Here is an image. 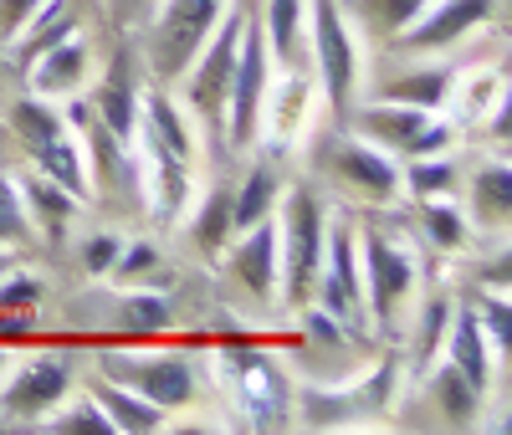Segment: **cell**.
I'll return each mask as SVG.
<instances>
[{"mask_svg":"<svg viewBox=\"0 0 512 435\" xmlns=\"http://www.w3.org/2000/svg\"><path fill=\"white\" fill-rule=\"evenodd\" d=\"M118 323L134 338H154L175 323V308H169V297H159V292H128L118 302Z\"/></svg>","mask_w":512,"mask_h":435,"instance_id":"4dcf8cb0","label":"cell"},{"mask_svg":"<svg viewBox=\"0 0 512 435\" xmlns=\"http://www.w3.org/2000/svg\"><path fill=\"white\" fill-rule=\"evenodd\" d=\"M31 215H26V200H21V185L0 174V246H21L31 241Z\"/></svg>","mask_w":512,"mask_h":435,"instance_id":"836d02e7","label":"cell"},{"mask_svg":"<svg viewBox=\"0 0 512 435\" xmlns=\"http://www.w3.org/2000/svg\"><path fill=\"white\" fill-rule=\"evenodd\" d=\"M47 430H57V435H118L113 420L103 415V405H98L93 395L77 400L67 415H47Z\"/></svg>","mask_w":512,"mask_h":435,"instance_id":"e575fe53","label":"cell"},{"mask_svg":"<svg viewBox=\"0 0 512 435\" xmlns=\"http://www.w3.org/2000/svg\"><path fill=\"white\" fill-rule=\"evenodd\" d=\"M262 41L282 67H292V72L303 67L308 62V0H267Z\"/></svg>","mask_w":512,"mask_h":435,"instance_id":"ac0fdd59","label":"cell"},{"mask_svg":"<svg viewBox=\"0 0 512 435\" xmlns=\"http://www.w3.org/2000/svg\"><path fill=\"white\" fill-rule=\"evenodd\" d=\"M16 36H21L16 57H21V67H31L41 52H52V47H62L67 36H77V11H72V0H41L36 16H31Z\"/></svg>","mask_w":512,"mask_h":435,"instance_id":"44dd1931","label":"cell"},{"mask_svg":"<svg viewBox=\"0 0 512 435\" xmlns=\"http://www.w3.org/2000/svg\"><path fill=\"white\" fill-rule=\"evenodd\" d=\"M451 93H456V72H451V67H420V72H400L395 82H384L379 98L410 103V108H431V113H436Z\"/></svg>","mask_w":512,"mask_h":435,"instance_id":"484cf974","label":"cell"},{"mask_svg":"<svg viewBox=\"0 0 512 435\" xmlns=\"http://www.w3.org/2000/svg\"><path fill=\"white\" fill-rule=\"evenodd\" d=\"M226 374L236 379L241 389V410L256 430H277L287 425L292 415V395H287V374L262 354V348H251V343H236L226 348Z\"/></svg>","mask_w":512,"mask_h":435,"instance_id":"52a82bcc","label":"cell"},{"mask_svg":"<svg viewBox=\"0 0 512 435\" xmlns=\"http://www.w3.org/2000/svg\"><path fill=\"white\" fill-rule=\"evenodd\" d=\"M477 323H482V333H487V343H497V354L507 359V338H512V313H507V292L497 287V292H487L482 302H477Z\"/></svg>","mask_w":512,"mask_h":435,"instance_id":"74e56055","label":"cell"},{"mask_svg":"<svg viewBox=\"0 0 512 435\" xmlns=\"http://www.w3.org/2000/svg\"><path fill=\"white\" fill-rule=\"evenodd\" d=\"M272 205H277V174L272 169H251L246 185L231 195V236L256 226V221H267Z\"/></svg>","mask_w":512,"mask_h":435,"instance_id":"f1b7e54d","label":"cell"},{"mask_svg":"<svg viewBox=\"0 0 512 435\" xmlns=\"http://www.w3.org/2000/svg\"><path fill=\"white\" fill-rule=\"evenodd\" d=\"M277 236L287 241V246H277V251H282L277 292L303 308V302H313V282H318V267H323V236H328L323 200H318L313 190H292L287 205H282Z\"/></svg>","mask_w":512,"mask_h":435,"instance_id":"6da1fadb","label":"cell"},{"mask_svg":"<svg viewBox=\"0 0 512 435\" xmlns=\"http://www.w3.org/2000/svg\"><path fill=\"white\" fill-rule=\"evenodd\" d=\"M359 139H369L384 154L420 159V154H446L451 149V123H441L431 108H410L379 98L374 108L359 113Z\"/></svg>","mask_w":512,"mask_h":435,"instance_id":"8992f818","label":"cell"},{"mask_svg":"<svg viewBox=\"0 0 512 435\" xmlns=\"http://www.w3.org/2000/svg\"><path fill=\"white\" fill-rule=\"evenodd\" d=\"M400 180L410 185L415 200H431V195H451L456 190L461 169H456L451 154H420V159H410V169H400Z\"/></svg>","mask_w":512,"mask_h":435,"instance_id":"f546056e","label":"cell"},{"mask_svg":"<svg viewBox=\"0 0 512 435\" xmlns=\"http://www.w3.org/2000/svg\"><path fill=\"white\" fill-rule=\"evenodd\" d=\"M492 11H497V0H431L395 41L405 52H441V47L466 41L477 26H487Z\"/></svg>","mask_w":512,"mask_h":435,"instance_id":"7c38bea8","label":"cell"},{"mask_svg":"<svg viewBox=\"0 0 512 435\" xmlns=\"http://www.w3.org/2000/svg\"><path fill=\"white\" fill-rule=\"evenodd\" d=\"M144 123H149V149H159V154H169V159H180V164L195 159V134H190V123L180 118V108L169 103L164 93H154V98L144 103Z\"/></svg>","mask_w":512,"mask_h":435,"instance_id":"cb8c5ba5","label":"cell"},{"mask_svg":"<svg viewBox=\"0 0 512 435\" xmlns=\"http://www.w3.org/2000/svg\"><path fill=\"white\" fill-rule=\"evenodd\" d=\"M21 200H26L31 226L47 231V236H62L67 221L77 215V195H67L57 180H47V174H31V180H21Z\"/></svg>","mask_w":512,"mask_h":435,"instance_id":"7402d4cb","label":"cell"},{"mask_svg":"<svg viewBox=\"0 0 512 435\" xmlns=\"http://www.w3.org/2000/svg\"><path fill=\"white\" fill-rule=\"evenodd\" d=\"M431 395H436V410L451 420V425H472L477 420V410H482V389L466 379L456 364H446V359H436L431 369Z\"/></svg>","mask_w":512,"mask_h":435,"instance_id":"603a6c76","label":"cell"},{"mask_svg":"<svg viewBox=\"0 0 512 435\" xmlns=\"http://www.w3.org/2000/svg\"><path fill=\"white\" fill-rule=\"evenodd\" d=\"M431 0H359V21H364V31H374V36H400Z\"/></svg>","mask_w":512,"mask_h":435,"instance_id":"d6a6232c","label":"cell"},{"mask_svg":"<svg viewBox=\"0 0 512 435\" xmlns=\"http://www.w3.org/2000/svg\"><path fill=\"white\" fill-rule=\"evenodd\" d=\"M0 272H11V256L6 251H0Z\"/></svg>","mask_w":512,"mask_h":435,"instance_id":"7bdbcfd3","label":"cell"},{"mask_svg":"<svg viewBox=\"0 0 512 435\" xmlns=\"http://www.w3.org/2000/svg\"><path fill=\"white\" fill-rule=\"evenodd\" d=\"M359 282H364V302H369L374 323L384 333H395L400 313L410 308V297L420 287V261L395 236L364 231V241H359Z\"/></svg>","mask_w":512,"mask_h":435,"instance_id":"7a4b0ae2","label":"cell"},{"mask_svg":"<svg viewBox=\"0 0 512 435\" xmlns=\"http://www.w3.org/2000/svg\"><path fill=\"white\" fill-rule=\"evenodd\" d=\"M507 215H512V169L507 159H492L472 180V221L492 231V226H507Z\"/></svg>","mask_w":512,"mask_h":435,"instance_id":"d4e9b609","label":"cell"},{"mask_svg":"<svg viewBox=\"0 0 512 435\" xmlns=\"http://www.w3.org/2000/svg\"><path fill=\"white\" fill-rule=\"evenodd\" d=\"M190 241L200 256H221L226 241H231V190H210L195 210V221H190Z\"/></svg>","mask_w":512,"mask_h":435,"instance_id":"4316f807","label":"cell"},{"mask_svg":"<svg viewBox=\"0 0 512 435\" xmlns=\"http://www.w3.org/2000/svg\"><path fill=\"white\" fill-rule=\"evenodd\" d=\"M41 297H47V282H41V277L0 272V313H36Z\"/></svg>","mask_w":512,"mask_h":435,"instance_id":"d590c367","label":"cell"},{"mask_svg":"<svg viewBox=\"0 0 512 435\" xmlns=\"http://www.w3.org/2000/svg\"><path fill=\"white\" fill-rule=\"evenodd\" d=\"M241 26H246V6L221 11L216 31L205 36V47L185 67V77H190L185 98L205 128H226V93H231V72H236V52H241Z\"/></svg>","mask_w":512,"mask_h":435,"instance_id":"3957f363","label":"cell"},{"mask_svg":"<svg viewBox=\"0 0 512 435\" xmlns=\"http://www.w3.org/2000/svg\"><path fill=\"white\" fill-rule=\"evenodd\" d=\"M308 57L318 67V82H323L333 113H349L354 82H359V47H354V31L338 0H313L308 6Z\"/></svg>","mask_w":512,"mask_h":435,"instance_id":"5b68a950","label":"cell"},{"mask_svg":"<svg viewBox=\"0 0 512 435\" xmlns=\"http://www.w3.org/2000/svg\"><path fill=\"white\" fill-rule=\"evenodd\" d=\"M93 400L103 405V415L113 420L118 435H154V430L169 425V410L149 405L144 395H134L128 384H118V379H108V374L93 379Z\"/></svg>","mask_w":512,"mask_h":435,"instance_id":"d6986e66","label":"cell"},{"mask_svg":"<svg viewBox=\"0 0 512 435\" xmlns=\"http://www.w3.org/2000/svg\"><path fill=\"white\" fill-rule=\"evenodd\" d=\"M103 374L128 384L159 410H185L195 400V369L175 354H108Z\"/></svg>","mask_w":512,"mask_h":435,"instance_id":"ba28073f","label":"cell"},{"mask_svg":"<svg viewBox=\"0 0 512 435\" xmlns=\"http://www.w3.org/2000/svg\"><path fill=\"white\" fill-rule=\"evenodd\" d=\"M451 297H431L425 302V313H420V338H415V364H420V374L431 369L436 359H441V348H446V333H451Z\"/></svg>","mask_w":512,"mask_h":435,"instance_id":"1f68e13d","label":"cell"},{"mask_svg":"<svg viewBox=\"0 0 512 435\" xmlns=\"http://www.w3.org/2000/svg\"><path fill=\"white\" fill-rule=\"evenodd\" d=\"M36 6H41V0H0V36H16L31 16H36Z\"/></svg>","mask_w":512,"mask_h":435,"instance_id":"60d3db41","label":"cell"},{"mask_svg":"<svg viewBox=\"0 0 512 435\" xmlns=\"http://www.w3.org/2000/svg\"><path fill=\"white\" fill-rule=\"evenodd\" d=\"M226 11V0H169L159 16V36H154V62L159 77H185V67L195 62V52L205 47V36L216 31Z\"/></svg>","mask_w":512,"mask_h":435,"instance_id":"9c48e42d","label":"cell"},{"mask_svg":"<svg viewBox=\"0 0 512 435\" xmlns=\"http://www.w3.org/2000/svg\"><path fill=\"white\" fill-rule=\"evenodd\" d=\"M67 395H72V369H67V359L36 354V359H26V364L11 374L0 405H6L11 415H21V420H41V415H52Z\"/></svg>","mask_w":512,"mask_h":435,"instance_id":"9a60e30c","label":"cell"},{"mask_svg":"<svg viewBox=\"0 0 512 435\" xmlns=\"http://www.w3.org/2000/svg\"><path fill=\"white\" fill-rule=\"evenodd\" d=\"M390 384H395V364H379L374 379H359L349 389H303L297 395V410H303L308 430H328V425H349L359 415H374L390 400Z\"/></svg>","mask_w":512,"mask_h":435,"instance_id":"8fae6325","label":"cell"},{"mask_svg":"<svg viewBox=\"0 0 512 435\" xmlns=\"http://www.w3.org/2000/svg\"><path fill=\"white\" fill-rule=\"evenodd\" d=\"M11 374V354H6V343H0V379Z\"/></svg>","mask_w":512,"mask_h":435,"instance_id":"b9f144b4","label":"cell"},{"mask_svg":"<svg viewBox=\"0 0 512 435\" xmlns=\"http://www.w3.org/2000/svg\"><path fill=\"white\" fill-rule=\"evenodd\" d=\"M26 72H31L36 98H72L77 87L88 82V41H82V36H67L62 47L41 52Z\"/></svg>","mask_w":512,"mask_h":435,"instance_id":"2e32d148","label":"cell"},{"mask_svg":"<svg viewBox=\"0 0 512 435\" xmlns=\"http://www.w3.org/2000/svg\"><path fill=\"white\" fill-rule=\"evenodd\" d=\"M272 87V52L262 41V21L246 11L241 26V52H236V72H231V93H226V144L231 149H251L262 134V103Z\"/></svg>","mask_w":512,"mask_h":435,"instance_id":"277c9868","label":"cell"},{"mask_svg":"<svg viewBox=\"0 0 512 435\" xmlns=\"http://www.w3.org/2000/svg\"><path fill=\"white\" fill-rule=\"evenodd\" d=\"M420 231L436 251H461L466 236H472V221L451 205V195H431V200H420Z\"/></svg>","mask_w":512,"mask_h":435,"instance_id":"83f0119b","label":"cell"},{"mask_svg":"<svg viewBox=\"0 0 512 435\" xmlns=\"http://www.w3.org/2000/svg\"><path fill=\"white\" fill-rule=\"evenodd\" d=\"M118 251H123V236H113V231L88 236V241H82V272H88V277H108Z\"/></svg>","mask_w":512,"mask_h":435,"instance_id":"f35d334b","label":"cell"},{"mask_svg":"<svg viewBox=\"0 0 512 435\" xmlns=\"http://www.w3.org/2000/svg\"><path fill=\"white\" fill-rule=\"evenodd\" d=\"M149 272H159V246L154 241H123V251H118V261H113V272L108 277H118V282H144Z\"/></svg>","mask_w":512,"mask_h":435,"instance_id":"8d00e7d4","label":"cell"},{"mask_svg":"<svg viewBox=\"0 0 512 435\" xmlns=\"http://www.w3.org/2000/svg\"><path fill=\"white\" fill-rule=\"evenodd\" d=\"M241 241L231 246V277L236 287L251 297V302H262V308H272L277 302V272H282V236H277V221L267 215V221H256L246 231H236Z\"/></svg>","mask_w":512,"mask_h":435,"instance_id":"5bb4252c","label":"cell"},{"mask_svg":"<svg viewBox=\"0 0 512 435\" xmlns=\"http://www.w3.org/2000/svg\"><path fill=\"white\" fill-rule=\"evenodd\" d=\"M328 169H333V174H338V180H344L354 195H364V200H374V205L395 200V195L405 190L395 154L374 149L369 139H338V144L328 149Z\"/></svg>","mask_w":512,"mask_h":435,"instance_id":"4fadbf2b","label":"cell"},{"mask_svg":"<svg viewBox=\"0 0 512 435\" xmlns=\"http://www.w3.org/2000/svg\"><path fill=\"white\" fill-rule=\"evenodd\" d=\"M313 297H318V308H323V313H333L338 323H359V318H364L359 241H354V231H349L344 221H338V226L323 236V267H318Z\"/></svg>","mask_w":512,"mask_h":435,"instance_id":"30bf717a","label":"cell"},{"mask_svg":"<svg viewBox=\"0 0 512 435\" xmlns=\"http://www.w3.org/2000/svg\"><path fill=\"white\" fill-rule=\"evenodd\" d=\"M93 118L108 128L118 144H128V139L139 134V87H134V67H128V57H118L108 67L103 93L93 98Z\"/></svg>","mask_w":512,"mask_h":435,"instance_id":"e0dca14e","label":"cell"},{"mask_svg":"<svg viewBox=\"0 0 512 435\" xmlns=\"http://www.w3.org/2000/svg\"><path fill=\"white\" fill-rule=\"evenodd\" d=\"M451 333H446V348H441V359L446 364H456L466 379H472L482 395H487V384H492V343H487V333H482V323H477V313L472 308H456L451 313Z\"/></svg>","mask_w":512,"mask_h":435,"instance_id":"ffe728a7","label":"cell"},{"mask_svg":"<svg viewBox=\"0 0 512 435\" xmlns=\"http://www.w3.org/2000/svg\"><path fill=\"white\" fill-rule=\"evenodd\" d=\"M303 333H308V343H318V348H344V343H349L344 323H338L333 313H323V308H308V313H303Z\"/></svg>","mask_w":512,"mask_h":435,"instance_id":"ab89813d","label":"cell"}]
</instances>
